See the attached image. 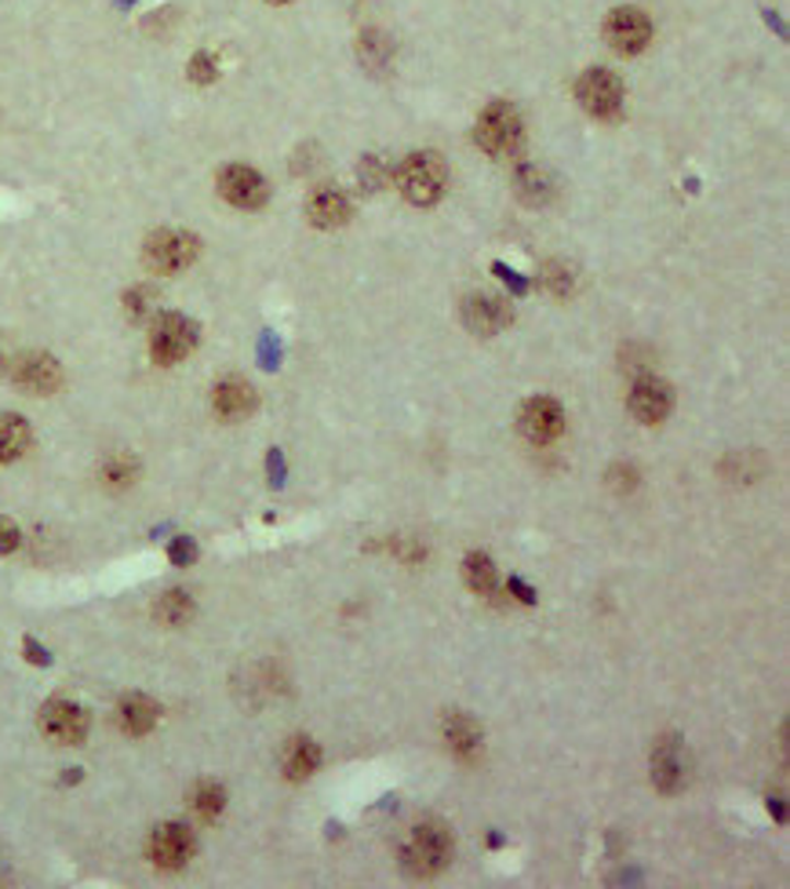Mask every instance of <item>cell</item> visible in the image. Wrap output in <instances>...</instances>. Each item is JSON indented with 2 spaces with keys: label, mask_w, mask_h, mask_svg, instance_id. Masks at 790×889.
<instances>
[{
  "label": "cell",
  "mask_w": 790,
  "mask_h": 889,
  "mask_svg": "<svg viewBox=\"0 0 790 889\" xmlns=\"http://www.w3.org/2000/svg\"><path fill=\"white\" fill-rule=\"evenodd\" d=\"M190 806H193V813H198L201 820H219V813L226 809V791H223V784L201 780L198 788H193V795H190Z\"/></svg>",
  "instance_id": "cb8c5ba5"
},
{
  "label": "cell",
  "mask_w": 790,
  "mask_h": 889,
  "mask_svg": "<svg viewBox=\"0 0 790 889\" xmlns=\"http://www.w3.org/2000/svg\"><path fill=\"white\" fill-rule=\"evenodd\" d=\"M521 435L535 444H551L565 435V408L554 397H532L521 408Z\"/></svg>",
  "instance_id": "5bb4252c"
},
{
  "label": "cell",
  "mask_w": 790,
  "mask_h": 889,
  "mask_svg": "<svg viewBox=\"0 0 790 889\" xmlns=\"http://www.w3.org/2000/svg\"><path fill=\"white\" fill-rule=\"evenodd\" d=\"M444 744H449V751L455 758H463V762H474L481 755V747H485V740H481V725L474 722L471 714H449L444 718Z\"/></svg>",
  "instance_id": "e0dca14e"
},
{
  "label": "cell",
  "mask_w": 790,
  "mask_h": 889,
  "mask_svg": "<svg viewBox=\"0 0 790 889\" xmlns=\"http://www.w3.org/2000/svg\"><path fill=\"white\" fill-rule=\"evenodd\" d=\"M187 74H190V81H193V85H201V88H204V85H212L215 77H219V66H215V59H212L208 52H198V55H193V59H190V70H187Z\"/></svg>",
  "instance_id": "83f0119b"
},
{
  "label": "cell",
  "mask_w": 790,
  "mask_h": 889,
  "mask_svg": "<svg viewBox=\"0 0 790 889\" xmlns=\"http://www.w3.org/2000/svg\"><path fill=\"white\" fill-rule=\"evenodd\" d=\"M193 846H198V842H193V831L187 824H160L150 835L146 853H150V860L160 871H179L187 868V860L193 857Z\"/></svg>",
  "instance_id": "7c38bea8"
},
{
  "label": "cell",
  "mask_w": 790,
  "mask_h": 889,
  "mask_svg": "<svg viewBox=\"0 0 790 889\" xmlns=\"http://www.w3.org/2000/svg\"><path fill=\"white\" fill-rule=\"evenodd\" d=\"M474 139L485 154L492 157H507L518 150L521 143V117L510 102H492V106L481 110Z\"/></svg>",
  "instance_id": "277c9868"
},
{
  "label": "cell",
  "mask_w": 790,
  "mask_h": 889,
  "mask_svg": "<svg viewBox=\"0 0 790 889\" xmlns=\"http://www.w3.org/2000/svg\"><path fill=\"white\" fill-rule=\"evenodd\" d=\"M168 558L171 565H193L198 562V543H193L190 536H179V540L168 543Z\"/></svg>",
  "instance_id": "4dcf8cb0"
},
{
  "label": "cell",
  "mask_w": 790,
  "mask_h": 889,
  "mask_svg": "<svg viewBox=\"0 0 790 889\" xmlns=\"http://www.w3.org/2000/svg\"><path fill=\"white\" fill-rule=\"evenodd\" d=\"M219 198L226 204H234V209H245V212H256L267 204L270 198V187H267V179H262L256 168H248V165H226L223 172H219Z\"/></svg>",
  "instance_id": "9c48e42d"
},
{
  "label": "cell",
  "mask_w": 790,
  "mask_h": 889,
  "mask_svg": "<svg viewBox=\"0 0 790 889\" xmlns=\"http://www.w3.org/2000/svg\"><path fill=\"white\" fill-rule=\"evenodd\" d=\"M80 777H84V773H80V769H66V773H63V784H77Z\"/></svg>",
  "instance_id": "d590c367"
},
{
  "label": "cell",
  "mask_w": 790,
  "mask_h": 889,
  "mask_svg": "<svg viewBox=\"0 0 790 889\" xmlns=\"http://www.w3.org/2000/svg\"><path fill=\"white\" fill-rule=\"evenodd\" d=\"M576 99L590 117L612 121L623 110V81L612 70H587L576 81Z\"/></svg>",
  "instance_id": "ba28073f"
},
{
  "label": "cell",
  "mask_w": 790,
  "mask_h": 889,
  "mask_svg": "<svg viewBox=\"0 0 790 889\" xmlns=\"http://www.w3.org/2000/svg\"><path fill=\"white\" fill-rule=\"evenodd\" d=\"M449 860H452V835L438 820L411 828V835L400 846V868L408 871V879H433V875L449 868Z\"/></svg>",
  "instance_id": "6da1fadb"
},
{
  "label": "cell",
  "mask_w": 790,
  "mask_h": 889,
  "mask_svg": "<svg viewBox=\"0 0 790 889\" xmlns=\"http://www.w3.org/2000/svg\"><path fill=\"white\" fill-rule=\"evenodd\" d=\"M124 311H128L132 322H150L157 311V292L154 289H132L124 295Z\"/></svg>",
  "instance_id": "4316f807"
},
{
  "label": "cell",
  "mask_w": 790,
  "mask_h": 889,
  "mask_svg": "<svg viewBox=\"0 0 790 889\" xmlns=\"http://www.w3.org/2000/svg\"><path fill=\"white\" fill-rule=\"evenodd\" d=\"M394 59V44L386 41V33L383 30H364L361 33V63L364 66H372V70H383L386 63Z\"/></svg>",
  "instance_id": "484cf974"
},
{
  "label": "cell",
  "mask_w": 790,
  "mask_h": 889,
  "mask_svg": "<svg viewBox=\"0 0 790 889\" xmlns=\"http://www.w3.org/2000/svg\"><path fill=\"white\" fill-rule=\"evenodd\" d=\"M514 187H518V198L529 201V204H546L551 201V176L540 172V168H518V176H514Z\"/></svg>",
  "instance_id": "603a6c76"
},
{
  "label": "cell",
  "mask_w": 790,
  "mask_h": 889,
  "mask_svg": "<svg viewBox=\"0 0 790 889\" xmlns=\"http://www.w3.org/2000/svg\"><path fill=\"white\" fill-rule=\"evenodd\" d=\"M605 41L620 55H637L652 41V22L645 11L637 8H616L612 15L605 19Z\"/></svg>",
  "instance_id": "8fae6325"
},
{
  "label": "cell",
  "mask_w": 790,
  "mask_h": 889,
  "mask_svg": "<svg viewBox=\"0 0 790 889\" xmlns=\"http://www.w3.org/2000/svg\"><path fill=\"white\" fill-rule=\"evenodd\" d=\"M510 590H514V595H518L521 601H535V595H532V590H529V587H524V584H521V579H510Z\"/></svg>",
  "instance_id": "e575fe53"
},
{
  "label": "cell",
  "mask_w": 790,
  "mask_h": 889,
  "mask_svg": "<svg viewBox=\"0 0 790 889\" xmlns=\"http://www.w3.org/2000/svg\"><path fill=\"white\" fill-rule=\"evenodd\" d=\"M8 361H11V355H8V350H4V347H0V372H4V369H8Z\"/></svg>",
  "instance_id": "8d00e7d4"
},
{
  "label": "cell",
  "mask_w": 790,
  "mask_h": 889,
  "mask_svg": "<svg viewBox=\"0 0 790 889\" xmlns=\"http://www.w3.org/2000/svg\"><path fill=\"white\" fill-rule=\"evenodd\" d=\"M256 391H251V383L245 380H237V375H230V380H223L219 386L212 391V408H215V416L219 419H245L256 413Z\"/></svg>",
  "instance_id": "2e32d148"
},
{
  "label": "cell",
  "mask_w": 790,
  "mask_h": 889,
  "mask_svg": "<svg viewBox=\"0 0 790 889\" xmlns=\"http://www.w3.org/2000/svg\"><path fill=\"white\" fill-rule=\"evenodd\" d=\"M201 241L190 230H154L143 245V263L154 273H179L198 263Z\"/></svg>",
  "instance_id": "3957f363"
},
{
  "label": "cell",
  "mask_w": 790,
  "mask_h": 889,
  "mask_svg": "<svg viewBox=\"0 0 790 889\" xmlns=\"http://www.w3.org/2000/svg\"><path fill=\"white\" fill-rule=\"evenodd\" d=\"M463 584L474 590L481 598H492L496 595V565H492L488 554L481 551H471L463 562Z\"/></svg>",
  "instance_id": "7402d4cb"
},
{
  "label": "cell",
  "mask_w": 790,
  "mask_h": 889,
  "mask_svg": "<svg viewBox=\"0 0 790 889\" xmlns=\"http://www.w3.org/2000/svg\"><path fill=\"white\" fill-rule=\"evenodd\" d=\"M22 656H26L33 667H48L52 664V653H48V649H41L37 642H33V638H26V642H22Z\"/></svg>",
  "instance_id": "836d02e7"
},
{
  "label": "cell",
  "mask_w": 790,
  "mask_h": 889,
  "mask_svg": "<svg viewBox=\"0 0 790 889\" xmlns=\"http://www.w3.org/2000/svg\"><path fill=\"white\" fill-rule=\"evenodd\" d=\"M627 405H631V416L637 419V424L656 427V424H663V419L670 416L674 394H670V386L659 380V375L645 372V375H637V380H634Z\"/></svg>",
  "instance_id": "30bf717a"
},
{
  "label": "cell",
  "mask_w": 790,
  "mask_h": 889,
  "mask_svg": "<svg viewBox=\"0 0 790 889\" xmlns=\"http://www.w3.org/2000/svg\"><path fill=\"white\" fill-rule=\"evenodd\" d=\"M41 733L59 747H77L88 736V711L66 697H52L41 708Z\"/></svg>",
  "instance_id": "52a82bcc"
},
{
  "label": "cell",
  "mask_w": 790,
  "mask_h": 889,
  "mask_svg": "<svg viewBox=\"0 0 790 889\" xmlns=\"http://www.w3.org/2000/svg\"><path fill=\"white\" fill-rule=\"evenodd\" d=\"M33 441V430L22 416L0 413V463H15L19 455H26Z\"/></svg>",
  "instance_id": "44dd1931"
},
{
  "label": "cell",
  "mask_w": 790,
  "mask_h": 889,
  "mask_svg": "<svg viewBox=\"0 0 790 889\" xmlns=\"http://www.w3.org/2000/svg\"><path fill=\"white\" fill-rule=\"evenodd\" d=\"M320 766V747L314 744L311 736H292L289 744H284V755H281V769L284 777L292 784H303L311 780Z\"/></svg>",
  "instance_id": "ac0fdd59"
},
{
  "label": "cell",
  "mask_w": 790,
  "mask_h": 889,
  "mask_svg": "<svg viewBox=\"0 0 790 889\" xmlns=\"http://www.w3.org/2000/svg\"><path fill=\"white\" fill-rule=\"evenodd\" d=\"M198 347V325L182 314H160L150 328V355L157 364H179Z\"/></svg>",
  "instance_id": "5b68a950"
},
{
  "label": "cell",
  "mask_w": 790,
  "mask_h": 889,
  "mask_svg": "<svg viewBox=\"0 0 790 889\" xmlns=\"http://www.w3.org/2000/svg\"><path fill=\"white\" fill-rule=\"evenodd\" d=\"M358 172H361V187H364V190H380L383 182H386V176H391V172H386V165L380 161V157H364Z\"/></svg>",
  "instance_id": "f546056e"
},
{
  "label": "cell",
  "mask_w": 790,
  "mask_h": 889,
  "mask_svg": "<svg viewBox=\"0 0 790 889\" xmlns=\"http://www.w3.org/2000/svg\"><path fill=\"white\" fill-rule=\"evenodd\" d=\"M311 223L320 230H336L350 220V198L342 190H317L311 198Z\"/></svg>",
  "instance_id": "ffe728a7"
},
{
  "label": "cell",
  "mask_w": 790,
  "mask_h": 889,
  "mask_svg": "<svg viewBox=\"0 0 790 889\" xmlns=\"http://www.w3.org/2000/svg\"><path fill=\"white\" fill-rule=\"evenodd\" d=\"M270 4H289V0H270Z\"/></svg>",
  "instance_id": "74e56055"
},
{
  "label": "cell",
  "mask_w": 790,
  "mask_h": 889,
  "mask_svg": "<svg viewBox=\"0 0 790 889\" xmlns=\"http://www.w3.org/2000/svg\"><path fill=\"white\" fill-rule=\"evenodd\" d=\"M102 482H106L110 488H124V485H132L135 482V463L132 460H113L102 466Z\"/></svg>",
  "instance_id": "f1b7e54d"
},
{
  "label": "cell",
  "mask_w": 790,
  "mask_h": 889,
  "mask_svg": "<svg viewBox=\"0 0 790 889\" xmlns=\"http://www.w3.org/2000/svg\"><path fill=\"white\" fill-rule=\"evenodd\" d=\"M449 187V168L438 154H411L405 157V165L397 168V190L400 198L419 204V209H427L433 204Z\"/></svg>",
  "instance_id": "7a4b0ae2"
},
{
  "label": "cell",
  "mask_w": 790,
  "mask_h": 889,
  "mask_svg": "<svg viewBox=\"0 0 790 889\" xmlns=\"http://www.w3.org/2000/svg\"><path fill=\"white\" fill-rule=\"evenodd\" d=\"M193 617V598L187 590H168V595L157 598V620L168 627H182Z\"/></svg>",
  "instance_id": "d4e9b609"
},
{
  "label": "cell",
  "mask_w": 790,
  "mask_h": 889,
  "mask_svg": "<svg viewBox=\"0 0 790 889\" xmlns=\"http://www.w3.org/2000/svg\"><path fill=\"white\" fill-rule=\"evenodd\" d=\"M689 777V762H685V744L674 733H667L652 751V784L659 795H678Z\"/></svg>",
  "instance_id": "4fadbf2b"
},
{
  "label": "cell",
  "mask_w": 790,
  "mask_h": 889,
  "mask_svg": "<svg viewBox=\"0 0 790 889\" xmlns=\"http://www.w3.org/2000/svg\"><path fill=\"white\" fill-rule=\"evenodd\" d=\"M463 322L477 336H496V333H503V328L510 325V306L503 303L499 295L477 292V295H471V300L463 303Z\"/></svg>",
  "instance_id": "9a60e30c"
},
{
  "label": "cell",
  "mask_w": 790,
  "mask_h": 889,
  "mask_svg": "<svg viewBox=\"0 0 790 889\" xmlns=\"http://www.w3.org/2000/svg\"><path fill=\"white\" fill-rule=\"evenodd\" d=\"M11 375V383L19 386V391H26V394H55L63 386V364L55 361L52 355H44V350H26V355H15L8 361V369Z\"/></svg>",
  "instance_id": "8992f818"
},
{
  "label": "cell",
  "mask_w": 790,
  "mask_h": 889,
  "mask_svg": "<svg viewBox=\"0 0 790 889\" xmlns=\"http://www.w3.org/2000/svg\"><path fill=\"white\" fill-rule=\"evenodd\" d=\"M117 725L128 736H146L157 725V704L146 693H128L117 704Z\"/></svg>",
  "instance_id": "d6986e66"
},
{
  "label": "cell",
  "mask_w": 790,
  "mask_h": 889,
  "mask_svg": "<svg viewBox=\"0 0 790 889\" xmlns=\"http://www.w3.org/2000/svg\"><path fill=\"white\" fill-rule=\"evenodd\" d=\"M546 289L551 292H557V295H565L568 289H572V273H568V267H561V263H546Z\"/></svg>",
  "instance_id": "1f68e13d"
},
{
  "label": "cell",
  "mask_w": 790,
  "mask_h": 889,
  "mask_svg": "<svg viewBox=\"0 0 790 889\" xmlns=\"http://www.w3.org/2000/svg\"><path fill=\"white\" fill-rule=\"evenodd\" d=\"M19 543H22L19 526H15V521H11V518H0V554H11Z\"/></svg>",
  "instance_id": "d6a6232c"
}]
</instances>
